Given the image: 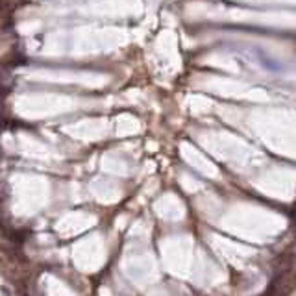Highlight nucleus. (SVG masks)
I'll list each match as a JSON object with an SVG mask.
<instances>
[]
</instances>
